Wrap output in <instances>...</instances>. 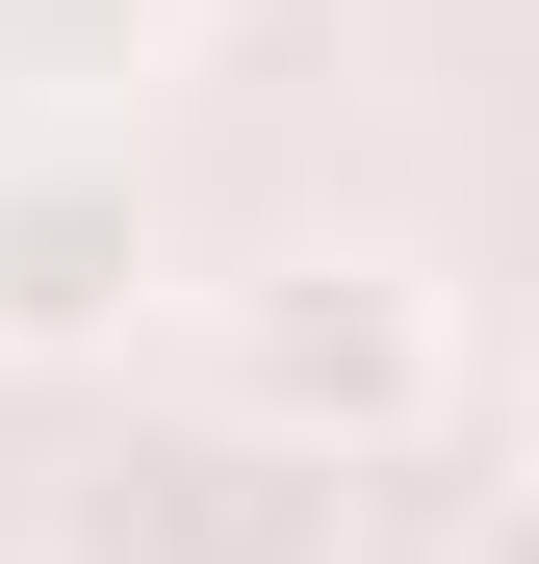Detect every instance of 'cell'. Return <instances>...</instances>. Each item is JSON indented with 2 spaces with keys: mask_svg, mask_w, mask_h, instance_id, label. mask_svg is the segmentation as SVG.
Segmentation results:
<instances>
[{
  "mask_svg": "<svg viewBox=\"0 0 539 564\" xmlns=\"http://www.w3.org/2000/svg\"><path fill=\"white\" fill-rule=\"evenodd\" d=\"M206 386H231L257 462L386 488V462L463 411V282H436V257H257V282H231V334H206Z\"/></svg>",
  "mask_w": 539,
  "mask_h": 564,
  "instance_id": "cell-1",
  "label": "cell"
},
{
  "mask_svg": "<svg viewBox=\"0 0 539 564\" xmlns=\"http://www.w3.org/2000/svg\"><path fill=\"white\" fill-rule=\"evenodd\" d=\"M129 308H154V180L0 154V359H129Z\"/></svg>",
  "mask_w": 539,
  "mask_h": 564,
  "instance_id": "cell-2",
  "label": "cell"
},
{
  "mask_svg": "<svg viewBox=\"0 0 539 564\" xmlns=\"http://www.w3.org/2000/svg\"><path fill=\"white\" fill-rule=\"evenodd\" d=\"M463 564H539V462H514V488H488V513H463Z\"/></svg>",
  "mask_w": 539,
  "mask_h": 564,
  "instance_id": "cell-3",
  "label": "cell"
},
{
  "mask_svg": "<svg viewBox=\"0 0 539 564\" xmlns=\"http://www.w3.org/2000/svg\"><path fill=\"white\" fill-rule=\"evenodd\" d=\"M334 564H463V539H334Z\"/></svg>",
  "mask_w": 539,
  "mask_h": 564,
  "instance_id": "cell-4",
  "label": "cell"
}]
</instances>
